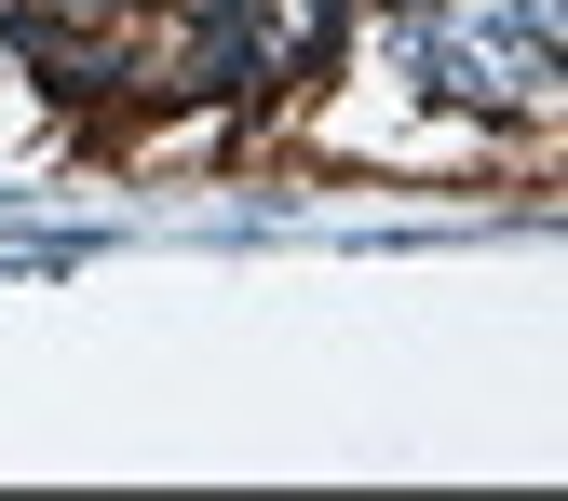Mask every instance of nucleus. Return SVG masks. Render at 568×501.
Wrapping results in <instances>:
<instances>
[{"label":"nucleus","mask_w":568,"mask_h":501,"mask_svg":"<svg viewBox=\"0 0 568 501\" xmlns=\"http://www.w3.org/2000/svg\"><path fill=\"white\" fill-rule=\"evenodd\" d=\"M312 41H325V0H271V54H257V68H298Z\"/></svg>","instance_id":"f257e3e1"}]
</instances>
